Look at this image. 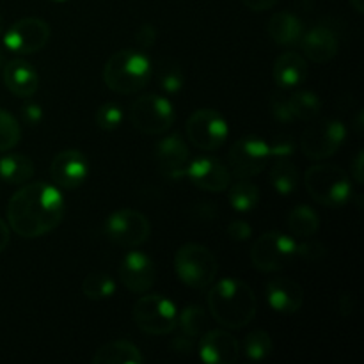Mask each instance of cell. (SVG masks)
<instances>
[{
	"instance_id": "6da1fadb",
	"label": "cell",
	"mask_w": 364,
	"mask_h": 364,
	"mask_svg": "<svg viewBox=\"0 0 364 364\" xmlns=\"http://www.w3.org/2000/svg\"><path fill=\"white\" fill-rule=\"evenodd\" d=\"M66 212V203L55 185L27 183L7 203V223L21 238H38L55 230Z\"/></svg>"
},
{
	"instance_id": "7a4b0ae2",
	"label": "cell",
	"mask_w": 364,
	"mask_h": 364,
	"mask_svg": "<svg viewBox=\"0 0 364 364\" xmlns=\"http://www.w3.org/2000/svg\"><path fill=\"white\" fill-rule=\"evenodd\" d=\"M206 301L213 320L228 329H242L249 326L258 311V302L252 288L233 277H226L213 284Z\"/></svg>"
},
{
	"instance_id": "3957f363",
	"label": "cell",
	"mask_w": 364,
	"mask_h": 364,
	"mask_svg": "<svg viewBox=\"0 0 364 364\" xmlns=\"http://www.w3.org/2000/svg\"><path fill=\"white\" fill-rule=\"evenodd\" d=\"M151 60L141 50L127 48L112 53L103 68V82L117 95H134L151 80Z\"/></svg>"
},
{
	"instance_id": "277c9868",
	"label": "cell",
	"mask_w": 364,
	"mask_h": 364,
	"mask_svg": "<svg viewBox=\"0 0 364 364\" xmlns=\"http://www.w3.org/2000/svg\"><path fill=\"white\" fill-rule=\"evenodd\" d=\"M304 183L309 196L318 205L327 208H340L352 198V181L341 167L334 164H316L304 174Z\"/></svg>"
},
{
	"instance_id": "5b68a950",
	"label": "cell",
	"mask_w": 364,
	"mask_h": 364,
	"mask_svg": "<svg viewBox=\"0 0 364 364\" xmlns=\"http://www.w3.org/2000/svg\"><path fill=\"white\" fill-rule=\"evenodd\" d=\"M174 270L183 284L196 290H205L215 281L219 263L205 245L185 244L174 255Z\"/></svg>"
},
{
	"instance_id": "8992f818",
	"label": "cell",
	"mask_w": 364,
	"mask_h": 364,
	"mask_svg": "<svg viewBox=\"0 0 364 364\" xmlns=\"http://www.w3.org/2000/svg\"><path fill=\"white\" fill-rule=\"evenodd\" d=\"M134 322L142 333L151 336L169 334L178 326V309L171 299L164 295H142L134 304Z\"/></svg>"
},
{
	"instance_id": "52a82bcc",
	"label": "cell",
	"mask_w": 364,
	"mask_h": 364,
	"mask_svg": "<svg viewBox=\"0 0 364 364\" xmlns=\"http://www.w3.org/2000/svg\"><path fill=\"white\" fill-rule=\"evenodd\" d=\"M297 256V242L290 235L269 231L251 247V262L259 272H279Z\"/></svg>"
},
{
	"instance_id": "ba28073f",
	"label": "cell",
	"mask_w": 364,
	"mask_h": 364,
	"mask_svg": "<svg viewBox=\"0 0 364 364\" xmlns=\"http://www.w3.org/2000/svg\"><path fill=\"white\" fill-rule=\"evenodd\" d=\"M173 103L160 95H142L132 103L130 121L141 134L162 135L174 123Z\"/></svg>"
},
{
	"instance_id": "9c48e42d",
	"label": "cell",
	"mask_w": 364,
	"mask_h": 364,
	"mask_svg": "<svg viewBox=\"0 0 364 364\" xmlns=\"http://www.w3.org/2000/svg\"><path fill=\"white\" fill-rule=\"evenodd\" d=\"M347 128L338 119H322L309 124L301 139V148L308 159L326 160L336 155L345 142Z\"/></svg>"
},
{
	"instance_id": "30bf717a",
	"label": "cell",
	"mask_w": 364,
	"mask_h": 364,
	"mask_svg": "<svg viewBox=\"0 0 364 364\" xmlns=\"http://www.w3.org/2000/svg\"><path fill=\"white\" fill-rule=\"evenodd\" d=\"M228 162L231 171L240 180L258 176L263 173L267 164L270 162L269 142L259 139L258 135H245L240 137L228 153Z\"/></svg>"
},
{
	"instance_id": "8fae6325",
	"label": "cell",
	"mask_w": 364,
	"mask_h": 364,
	"mask_svg": "<svg viewBox=\"0 0 364 364\" xmlns=\"http://www.w3.org/2000/svg\"><path fill=\"white\" fill-rule=\"evenodd\" d=\"M187 137L201 151H215L226 142L230 127L223 114L213 109H199L185 124Z\"/></svg>"
},
{
	"instance_id": "7c38bea8",
	"label": "cell",
	"mask_w": 364,
	"mask_h": 364,
	"mask_svg": "<svg viewBox=\"0 0 364 364\" xmlns=\"http://www.w3.org/2000/svg\"><path fill=\"white\" fill-rule=\"evenodd\" d=\"M105 233L121 247H137L149 238L151 224L137 210L123 208L107 217Z\"/></svg>"
},
{
	"instance_id": "4fadbf2b",
	"label": "cell",
	"mask_w": 364,
	"mask_h": 364,
	"mask_svg": "<svg viewBox=\"0 0 364 364\" xmlns=\"http://www.w3.org/2000/svg\"><path fill=\"white\" fill-rule=\"evenodd\" d=\"M50 39V25L41 18H21L14 21L4 34V46L9 52L31 55L46 46Z\"/></svg>"
},
{
	"instance_id": "5bb4252c",
	"label": "cell",
	"mask_w": 364,
	"mask_h": 364,
	"mask_svg": "<svg viewBox=\"0 0 364 364\" xmlns=\"http://www.w3.org/2000/svg\"><path fill=\"white\" fill-rule=\"evenodd\" d=\"M89 176V162L84 153L77 149H64L57 153L50 166V178L57 188L75 191Z\"/></svg>"
},
{
	"instance_id": "9a60e30c",
	"label": "cell",
	"mask_w": 364,
	"mask_h": 364,
	"mask_svg": "<svg viewBox=\"0 0 364 364\" xmlns=\"http://www.w3.org/2000/svg\"><path fill=\"white\" fill-rule=\"evenodd\" d=\"M121 283L132 294H146L153 288L156 279V269L153 259L141 251H130L124 255L119 265Z\"/></svg>"
},
{
	"instance_id": "2e32d148",
	"label": "cell",
	"mask_w": 364,
	"mask_h": 364,
	"mask_svg": "<svg viewBox=\"0 0 364 364\" xmlns=\"http://www.w3.org/2000/svg\"><path fill=\"white\" fill-rule=\"evenodd\" d=\"M185 176L192 185L206 192H223L231 185V174L223 162L212 156H198L188 162Z\"/></svg>"
},
{
	"instance_id": "e0dca14e",
	"label": "cell",
	"mask_w": 364,
	"mask_h": 364,
	"mask_svg": "<svg viewBox=\"0 0 364 364\" xmlns=\"http://www.w3.org/2000/svg\"><path fill=\"white\" fill-rule=\"evenodd\" d=\"M199 355L208 364H233L240 355V345L228 331H208L203 334L199 343Z\"/></svg>"
},
{
	"instance_id": "ac0fdd59",
	"label": "cell",
	"mask_w": 364,
	"mask_h": 364,
	"mask_svg": "<svg viewBox=\"0 0 364 364\" xmlns=\"http://www.w3.org/2000/svg\"><path fill=\"white\" fill-rule=\"evenodd\" d=\"M265 297L270 308L283 315H294L304 304V290L290 277H274L265 284Z\"/></svg>"
},
{
	"instance_id": "d6986e66",
	"label": "cell",
	"mask_w": 364,
	"mask_h": 364,
	"mask_svg": "<svg viewBox=\"0 0 364 364\" xmlns=\"http://www.w3.org/2000/svg\"><path fill=\"white\" fill-rule=\"evenodd\" d=\"M299 45H301L306 59L316 64L333 60L338 55V50H340V41H338L336 34L326 25H316V27L304 32Z\"/></svg>"
},
{
	"instance_id": "ffe728a7",
	"label": "cell",
	"mask_w": 364,
	"mask_h": 364,
	"mask_svg": "<svg viewBox=\"0 0 364 364\" xmlns=\"http://www.w3.org/2000/svg\"><path fill=\"white\" fill-rule=\"evenodd\" d=\"M156 160L166 176L173 178H183L185 169L191 160V153H188L187 144L180 135H169V137L162 139L156 146Z\"/></svg>"
},
{
	"instance_id": "44dd1931",
	"label": "cell",
	"mask_w": 364,
	"mask_h": 364,
	"mask_svg": "<svg viewBox=\"0 0 364 364\" xmlns=\"http://www.w3.org/2000/svg\"><path fill=\"white\" fill-rule=\"evenodd\" d=\"M4 84L13 95L28 98L39 89V75L23 59H13L4 68Z\"/></svg>"
},
{
	"instance_id": "7402d4cb",
	"label": "cell",
	"mask_w": 364,
	"mask_h": 364,
	"mask_svg": "<svg viewBox=\"0 0 364 364\" xmlns=\"http://www.w3.org/2000/svg\"><path fill=\"white\" fill-rule=\"evenodd\" d=\"M274 80L279 87L291 89L308 78V60L297 52H284L274 63Z\"/></svg>"
},
{
	"instance_id": "603a6c76",
	"label": "cell",
	"mask_w": 364,
	"mask_h": 364,
	"mask_svg": "<svg viewBox=\"0 0 364 364\" xmlns=\"http://www.w3.org/2000/svg\"><path fill=\"white\" fill-rule=\"evenodd\" d=\"M267 32L277 45L294 46L301 41L302 34H304V25H302L301 18L295 16L294 13L281 11V13L272 14L269 25H267Z\"/></svg>"
},
{
	"instance_id": "cb8c5ba5",
	"label": "cell",
	"mask_w": 364,
	"mask_h": 364,
	"mask_svg": "<svg viewBox=\"0 0 364 364\" xmlns=\"http://www.w3.org/2000/svg\"><path fill=\"white\" fill-rule=\"evenodd\" d=\"M92 363L95 364H142L141 350L135 347L134 343L127 340H116L105 343L96 350L92 355Z\"/></svg>"
},
{
	"instance_id": "d4e9b609",
	"label": "cell",
	"mask_w": 364,
	"mask_h": 364,
	"mask_svg": "<svg viewBox=\"0 0 364 364\" xmlns=\"http://www.w3.org/2000/svg\"><path fill=\"white\" fill-rule=\"evenodd\" d=\"M34 176V162L20 153H9L0 159V180L9 185H23Z\"/></svg>"
},
{
	"instance_id": "484cf974",
	"label": "cell",
	"mask_w": 364,
	"mask_h": 364,
	"mask_svg": "<svg viewBox=\"0 0 364 364\" xmlns=\"http://www.w3.org/2000/svg\"><path fill=\"white\" fill-rule=\"evenodd\" d=\"M320 217L311 206L299 205L288 213V230L299 238H309L318 231Z\"/></svg>"
},
{
	"instance_id": "4316f807",
	"label": "cell",
	"mask_w": 364,
	"mask_h": 364,
	"mask_svg": "<svg viewBox=\"0 0 364 364\" xmlns=\"http://www.w3.org/2000/svg\"><path fill=\"white\" fill-rule=\"evenodd\" d=\"M272 169H270V183L274 191L281 196H290L297 191L299 185V171L290 159H274Z\"/></svg>"
},
{
	"instance_id": "83f0119b",
	"label": "cell",
	"mask_w": 364,
	"mask_h": 364,
	"mask_svg": "<svg viewBox=\"0 0 364 364\" xmlns=\"http://www.w3.org/2000/svg\"><path fill=\"white\" fill-rule=\"evenodd\" d=\"M287 102L294 119L299 121H313L322 109V102L313 91L294 92L290 98H287Z\"/></svg>"
},
{
	"instance_id": "f1b7e54d",
	"label": "cell",
	"mask_w": 364,
	"mask_h": 364,
	"mask_svg": "<svg viewBox=\"0 0 364 364\" xmlns=\"http://www.w3.org/2000/svg\"><path fill=\"white\" fill-rule=\"evenodd\" d=\"M230 203L237 212H252L259 205V188L247 180L237 181L230 188Z\"/></svg>"
},
{
	"instance_id": "f546056e",
	"label": "cell",
	"mask_w": 364,
	"mask_h": 364,
	"mask_svg": "<svg viewBox=\"0 0 364 364\" xmlns=\"http://www.w3.org/2000/svg\"><path fill=\"white\" fill-rule=\"evenodd\" d=\"M82 294L91 301H103L116 294V283L109 274L91 272L82 281Z\"/></svg>"
},
{
	"instance_id": "4dcf8cb0",
	"label": "cell",
	"mask_w": 364,
	"mask_h": 364,
	"mask_svg": "<svg viewBox=\"0 0 364 364\" xmlns=\"http://www.w3.org/2000/svg\"><path fill=\"white\" fill-rule=\"evenodd\" d=\"M244 350L247 359H251V361H263L274 350L272 338L265 331H252V333L245 336Z\"/></svg>"
},
{
	"instance_id": "1f68e13d",
	"label": "cell",
	"mask_w": 364,
	"mask_h": 364,
	"mask_svg": "<svg viewBox=\"0 0 364 364\" xmlns=\"http://www.w3.org/2000/svg\"><path fill=\"white\" fill-rule=\"evenodd\" d=\"M178 323L185 336L198 338L206 329V311L201 306H187L183 311L178 315Z\"/></svg>"
},
{
	"instance_id": "d6a6232c",
	"label": "cell",
	"mask_w": 364,
	"mask_h": 364,
	"mask_svg": "<svg viewBox=\"0 0 364 364\" xmlns=\"http://www.w3.org/2000/svg\"><path fill=\"white\" fill-rule=\"evenodd\" d=\"M21 128L13 114L0 109V153L9 151L20 142Z\"/></svg>"
},
{
	"instance_id": "836d02e7",
	"label": "cell",
	"mask_w": 364,
	"mask_h": 364,
	"mask_svg": "<svg viewBox=\"0 0 364 364\" xmlns=\"http://www.w3.org/2000/svg\"><path fill=\"white\" fill-rule=\"evenodd\" d=\"M121 121H123V109L114 102H107L100 105L95 114L96 127L103 132L116 130L121 124Z\"/></svg>"
},
{
	"instance_id": "e575fe53",
	"label": "cell",
	"mask_w": 364,
	"mask_h": 364,
	"mask_svg": "<svg viewBox=\"0 0 364 364\" xmlns=\"http://www.w3.org/2000/svg\"><path fill=\"white\" fill-rule=\"evenodd\" d=\"M160 87L166 92H169V95L181 91V87H183V75H181V71L178 68H169L160 77Z\"/></svg>"
},
{
	"instance_id": "d590c367",
	"label": "cell",
	"mask_w": 364,
	"mask_h": 364,
	"mask_svg": "<svg viewBox=\"0 0 364 364\" xmlns=\"http://www.w3.org/2000/svg\"><path fill=\"white\" fill-rule=\"evenodd\" d=\"M297 255L308 262H318L326 256V247L320 242H304L301 245L297 244Z\"/></svg>"
},
{
	"instance_id": "8d00e7d4",
	"label": "cell",
	"mask_w": 364,
	"mask_h": 364,
	"mask_svg": "<svg viewBox=\"0 0 364 364\" xmlns=\"http://www.w3.org/2000/svg\"><path fill=\"white\" fill-rule=\"evenodd\" d=\"M270 159H290L295 153V142L290 137H279L274 144H269Z\"/></svg>"
},
{
	"instance_id": "74e56055",
	"label": "cell",
	"mask_w": 364,
	"mask_h": 364,
	"mask_svg": "<svg viewBox=\"0 0 364 364\" xmlns=\"http://www.w3.org/2000/svg\"><path fill=\"white\" fill-rule=\"evenodd\" d=\"M270 110H272L274 117L277 121H281V123H290V121H294L287 98H283V96H272V100H270Z\"/></svg>"
},
{
	"instance_id": "f35d334b",
	"label": "cell",
	"mask_w": 364,
	"mask_h": 364,
	"mask_svg": "<svg viewBox=\"0 0 364 364\" xmlns=\"http://www.w3.org/2000/svg\"><path fill=\"white\" fill-rule=\"evenodd\" d=\"M228 237H230L231 240L245 242L252 237V228L249 226L245 220H233V223H230V226H228Z\"/></svg>"
},
{
	"instance_id": "ab89813d",
	"label": "cell",
	"mask_w": 364,
	"mask_h": 364,
	"mask_svg": "<svg viewBox=\"0 0 364 364\" xmlns=\"http://www.w3.org/2000/svg\"><path fill=\"white\" fill-rule=\"evenodd\" d=\"M21 116L28 124H38L43 119V110L38 103H28L21 109Z\"/></svg>"
},
{
	"instance_id": "60d3db41",
	"label": "cell",
	"mask_w": 364,
	"mask_h": 364,
	"mask_svg": "<svg viewBox=\"0 0 364 364\" xmlns=\"http://www.w3.org/2000/svg\"><path fill=\"white\" fill-rule=\"evenodd\" d=\"M155 36H156L155 27H151V25H142L137 32V43L146 50L149 48V46H153V43H155Z\"/></svg>"
},
{
	"instance_id": "b9f144b4",
	"label": "cell",
	"mask_w": 364,
	"mask_h": 364,
	"mask_svg": "<svg viewBox=\"0 0 364 364\" xmlns=\"http://www.w3.org/2000/svg\"><path fill=\"white\" fill-rule=\"evenodd\" d=\"M363 169H364V155H363V149H359V151L355 153L354 160H352V166H350V174L358 185H363V181H364Z\"/></svg>"
},
{
	"instance_id": "7bdbcfd3",
	"label": "cell",
	"mask_w": 364,
	"mask_h": 364,
	"mask_svg": "<svg viewBox=\"0 0 364 364\" xmlns=\"http://www.w3.org/2000/svg\"><path fill=\"white\" fill-rule=\"evenodd\" d=\"M242 2H244V6L249 7L251 11H256V13H259V11L272 9V7L276 6L279 0H242Z\"/></svg>"
},
{
	"instance_id": "ee69618b",
	"label": "cell",
	"mask_w": 364,
	"mask_h": 364,
	"mask_svg": "<svg viewBox=\"0 0 364 364\" xmlns=\"http://www.w3.org/2000/svg\"><path fill=\"white\" fill-rule=\"evenodd\" d=\"M338 306H340L341 315L348 316L352 313V309H354L355 301H354V297H352L350 294H345V295H341L340 301H338Z\"/></svg>"
},
{
	"instance_id": "f6af8a7d",
	"label": "cell",
	"mask_w": 364,
	"mask_h": 364,
	"mask_svg": "<svg viewBox=\"0 0 364 364\" xmlns=\"http://www.w3.org/2000/svg\"><path fill=\"white\" fill-rule=\"evenodd\" d=\"M192 340H194V338L185 336V334L181 338H176V340L173 341V350L181 352V354H187L188 350H192Z\"/></svg>"
},
{
	"instance_id": "bcb514c9",
	"label": "cell",
	"mask_w": 364,
	"mask_h": 364,
	"mask_svg": "<svg viewBox=\"0 0 364 364\" xmlns=\"http://www.w3.org/2000/svg\"><path fill=\"white\" fill-rule=\"evenodd\" d=\"M9 240H11L9 226H7V223H4V220L0 219V255L6 251V247L9 245Z\"/></svg>"
},
{
	"instance_id": "7dc6e473",
	"label": "cell",
	"mask_w": 364,
	"mask_h": 364,
	"mask_svg": "<svg viewBox=\"0 0 364 364\" xmlns=\"http://www.w3.org/2000/svg\"><path fill=\"white\" fill-rule=\"evenodd\" d=\"M350 6L354 7L359 14L364 13V0H350Z\"/></svg>"
},
{
	"instance_id": "c3c4849f",
	"label": "cell",
	"mask_w": 364,
	"mask_h": 364,
	"mask_svg": "<svg viewBox=\"0 0 364 364\" xmlns=\"http://www.w3.org/2000/svg\"><path fill=\"white\" fill-rule=\"evenodd\" d=\"M2 31H4V18L2 14H0V36H2Z\"/></svg>"
},
{
	"instance_id": "681fc988",
	"label": "cell",
	"mask_w": 364,
	"mask_h": 364,
	"mask_svg": "<svg viewBox=\"0 0 364 364\" xmlns=\"http://www.w3.org/2000/svg\"><path fill=\"white\" fill-rule=\"evenodd\" d=\"M53 2H66V0H53Z\"/></svg>"
},
{
	"instance_id": "f907efd6",
	"label": "cell",
	"mask_w": 364,
	"mask_h": 364,
	"mask_svg": "<svg viewBox=\"0 0 364 364\" xmlns=\"http://www.w3.org/2000/svg\"><path fill=\"white\" fill-rule=\"evenodd\" d=\"M0 60H2V57H0Z\"/></svg>"
}]
</instances>
